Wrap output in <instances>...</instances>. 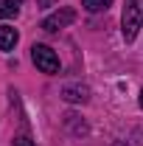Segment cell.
<instances>
[{"instance_id":"ba28073f","label":"cell","mask_w":143,"mask_h":146,"mask_svg":"<svg viewBox=\"0 0 143 146\" xmlns=\"http://www.w3.org/2000/svg\"><path fill=\"white\" fill-rule=\"evenodd\" d=\"M14 146H34V141L25 138V135H20V138H14Z\"/></svg>"},{"instance_id":"52a82bcc","label":"cell","mask_w":143,"mask_h":146,"mask_svg":"<svg viewBox=\"0 0 143 146\" xmlns=\"http://www.w3.org/2000/svg\"><path fill=\"white\" fill-rule=\"evenodd\" d=\"M20 11L17 0H0V17H14Z\"/></svg>"},{"instance_id":"7a4b0ae2","label":"cell","mask_w":143,"mask_h":146,"mask_svg":"<svg viewBox=\"0 0 143 146\" xmlns=\"http://www.w3.org/2000/svg\"><path fill=\"white\" fill-rule=\"evenodd\" d=\"M31 59H34V65L39 68L42 73H59V56L48 48V45H34L31 48Z\"/></svg>"},{"instance_id":"277c9868","label":"cell","mask_w":143,"mask_h":146,"mask_svg":"<svg viewBox=\"0 0 143 146\" xmlns=\"http://www.w3.org/2000/svg\"><path fill=\"white\" fill-rule=\"evenodd\" d=\"M62 98L65 101H70V104H84L90 98V90L84 84H68L65 90H62Z\"/></svg>"},{"instance_id":"8992f818","label":"cell","mask_w":143,"mask_h":146,"mask_svg":"<svg viewBox=\"0 0 143 146\" xmlns=\"http://www.w3.org/2000/svg\"><path fill=\"white\" fill-rule=\"evenodd\" d=\"M81 6L87 11H107L109 6H112V0H81Z\"/></svg>"},{"instance_id":"3957f363","label":"cell","mask_w":143,"mask_h":146,"mask_svg":"<svg viewBox=\"0 0 143 146\" xmlns=\"http://www.w3.org/2000/svg\"><path fill=\"white\" fill-rule=\"evenodd\" d=\"M73 20H76V11L73 9H59V11H54L51 17L42 20V31H48V34H54V31H59V28H65V25H70Z\"/></svg>"},{"instance_id":"5b68a950","label":"cell","mask_w":143,"mask_h":146,"mask_svg":"<svg viewBox=\"0 0 143 146\" xmlns=\"http://www.w3.org/2000/svg\"><path fill=\"white\" fill-rule=\"evenodd\" d=\"M17 28H11V25H0V51H14V45H17Z\"/></svg>"},{"instance_id":"9c48e42d","label":"cell","mask_w":143,"mask_h":146,"mask_svg":"<svg viewBox=\"0 0 143 146\" xmlns=\"http://www.w3.org/2000/svg\"><path fill=\"white\" fill-rule=\"evenodd\" d=\"M36 3H39V6H42V9H45V6H51V3H54V0H36Z\"/></svg>"},{"instance_id":"6da1fadb","label":"cell","mask_w":143,"mask_h":146,"mask_svg":"<svg viewBox=\"0 0 143 146\" xmlns=\"http://www.w3.org/2000/svg\"><path fill=\"white\" fill-rule=\"evenodd\" d=\"M121 31H124V39L132 42L138 31L143 28V0H126L124 3V11H121Z\"/></svg>"},{"instance_id":"30bf717a","label":"cell","mask_w":143,"mask_h":146,"mask_svg":"<svg viewBox=\"0 0 143 146\" xmlns=\"http://www.w3.org/2000/svg\"><path fill=\"white\" fill-rule=\"evenodd\" d=\"M140 107H143V90H140Z\"/></svg>"}]
</instances>
